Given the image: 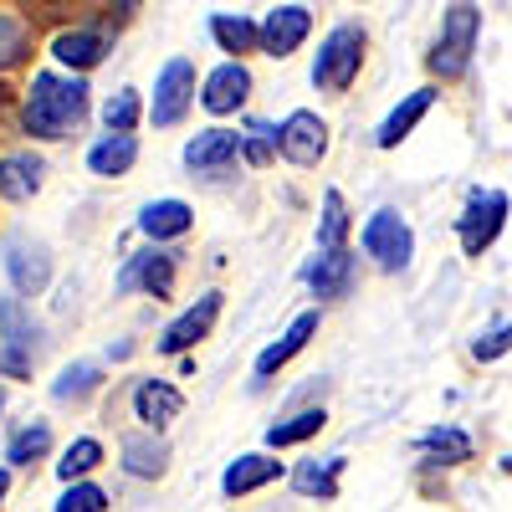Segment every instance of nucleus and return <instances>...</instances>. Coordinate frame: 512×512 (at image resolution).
I'll list each match as a JSON object with an SVG mask.
<instances>
[{"mask_svg": "<svg viewBox=\"0 0 512 512\" xmlns=\"http://www.w3.org/2000/svg\"><path fill=\"white\" fill-rule=\"evenodd\" d=\"M88 113V82L82 77H62V72H36L31 77V93L21 108L26 134L36 139H67L72 128Z\"/></svg>", "mask_w": 512, "mask_h": 512, "instance_id": "nucleus-1", "label": "nucleus"}, {"mask_svg": "<svg viewBox=\"0 0 512 512\" xmlns=\"http://www.w3.org/2000/svg\"><path fill=\"white\" fill-rule=\"evenodd\" d=\"M477 31H482V11L472 6V0H456V6L446 11V21H441V36H436L431 57H425V67H431L441 82H456L466 67H472Z\"/></svg>", "mask_w": 512, "mask_h": 512, "instance_id": "nucleus-2", "label": "nucleus"}, {"mask_svg": "<svg viewBox=\"0 0 512 512\" xmlns=\"http://www.w3.org/2000/svg\"><path fill=\"white\" fill-rule=\"evenodd\" d=\"M359 62H364V31L359 26H333L328 41L318 47L313 82H318L323 93H344L349 82L359 77Z\"/></svg>", "mask_w": 512, "mask_h": 512, "instance_id": "nucleus-3", "label": "nucleus"}, {"mask_svg": "<svg viewBox=\"0 0 512 512\" xmlns=\"http://www.w3.org/2000/svg\"><path fill=\"white\" fill-rule=\"evenodd\" d=\"M507 226V195L502 190H477L466 200L461 221H456V236H461V251L466 256H482Z\"/></svg>", "mask_w": 512, "mask_h": 512, "instance_id": "nucleus-4", "label": "nucleus"}, {"mask_svg": "<svg viewBox=\"0 0 512 512\" xmlns=\"http://www.w3.org/2000/svg\"><path fill=\"white\" fill-rule=\"evenodd\" d=\"M364 251L384 272H405L410 256H415V236L395 210H379V216H369V226H364Z\"/></svg>", "mask_w": 512, "mask_h": 512, "instance_id": "nucleus-5", "label": "nucleus"}, {"mask_svg": "<svg viewBox=\"0 0 512 512\" xmlns=\"http://www.w3.org/2000/svg\"><path fill=\"white\" fill-rule=\"evenodd\" d=\"M190 103H195V67H190L185 57L164 62V72H159V82H154V108H149V118H154L159 128H169V123L185 118Z\"/></svg>", "mask_w": 512, "mask_h": 512, "instance_id": "nucleus-6", "label": "nucleus"}, {"mask_svg": "<svg viewBox=\"0 0 512 512\" xmlns=\"http://www.w3.org/2000/svg\"><path fill=\"white\" fill-rule=\"evenodd\" d=\"M277 144H282V154L292 164H318L328 154V123L318 113H308V108H297V113H287Z\"/></svg>", "mask_w": 512, "mask_h": 512, "instance_id": "nucleus-7", "label": "nucleus"}, {"mask_svg": "<svg viewBox=\"0 0 512 512\" xmlns=\"http://www.w3.org/2000/svg\"><path fill=\"white\" fill-rule=\"evenodd\" d=\"M6 272H11V287L21 297H36L41 287L52 282V256L47 246H36V241H6Z\"/></svg>", "mask_w": 512, "mask_h": 512, "instance_id": "nucleus-8", "label": "nucleus"}, {"mask_svg": "<svg viewBox=\"0 0 512 512\" xmlns=\"http://www.w3.org/2000/svg\"><path fill=\"white\" fill-rule=\"evenodd\" d=\"M236 154H241V134H231V128H205V134L185 144V164L195 175H226Z\"/></svg>", "mask_w": 512, "mask_h": 512, "instance_id": "nucleus-9", "label": "nucleus"}, {"mask_svg": "<svg viewBox=\"0 0 512 512\" xmlns=\"http://www.w3.org/2000/svg\"><path fill=\"white\" fill-rule=\"evenodd\" d=\"M216 318H221V292H205V297H200V303H195L190 313H180L175 323L164 328L159 349H164V354H185V349H195L200 338L210 333V323H216Z\"/></svg>", "mask_w": 512, "mask_h": 512, "instance_id": "nucleus-10", "label": "nucleus"}, {"mask_svg": "<svg viewBox=\"0 0 512 512\" xmlns=\"http://www.w3.org/2000/svg\"><path fill=\"white\" fill-rule=\"evenodd\" d=\"M308 31H313L308 6H277V11L262 21V47H267V57H292L297 47H303Z\"/></svg>", "mask_w": 512, "mask_h": 512, "instance_id": "nucleus-11", "label": "nucleus"}, {"mask_svg": "<svg viewBox=\"0 0 512 512\" xmlns=\"http://www.w3.org/2000/svg\"><path fill=\"white\" fill-rule=\"evenodd\" d=\"M303 282L318 292V297H344L354 287V251L338 246V251H318L313 262L303 267Z\"/></svg>", "mask_w": 512, "mask_h": 512, "instance_id": "nucleus-12", "label": "nucleus"}, {"mask_svg": "<svg viewBox=\"0 0 512 512\" xmlns=\"http://www.w3.org/2000/svg\"><path fill=\"white\" fill-rule=\"evenodd\" d=\"M180 410H185V395L175 390V384H164V379H144L134 390V415L149 425V431H164Z\"/></svg>", "mask_w": 512, "mask_h": 512, "instance_id": "nucleus-13", "label": "nucleus"}, {"mask_svg": "<svg viewBox=\"0 0 512 512\" xmlns=\"http://www.w3.org/2000/svg\"><path fill=\"white\" fill-rule=\"evenodd\" d=\"M246 93H251V72H246L241 62H226V67H216V72L205 77L200 103H205L210 113H231V108L246 103Z\"/></svg>", "mask_w": 512, "mask_h": 512, "instance_id": "nucleus-14", "label": "nucleus"}, {"mask_svg": "<svg viewBox=\"0 0 512 512\" xmlns=\"http://www.w3.org/2000/svg\"><path fill=\"white\" fill-rule=\"evenodd\" d=\"M313 333H318V313H297V318H292V328L277 338V344L256 354V379H272V374H277L292 354H303Z\"/></svg>", "mask_w": 512, "mask_h": 512, "instance_id": "nucleus-15", "label": "nucleus"}, {"mask_svg": "<svg viewBox=\"0 0 512 512\" xmlns=\"http://www.w3.org/2000/svg\"><path fill=\"white\" fill-rule=\"evenodd\" d=\"M52 57L62 62V67H72V72H88V67H98L103 57H108V36L103 31H62L57 41H52Z\"/></svg>", "mask_w": 512, "mask_h": 512, "instance_id": "nucleus-16", "label": "nucleus"}, {"mask_svg": "<svg viewBox=\"0 0 512 512\" xmlns=\"http://www.w3.org/2000/svg\"><path fill=\"white\" fill-rule=\"evenodd\" d=\"M118 282L123 287H144L154 297H169V287H175V256L169 251H144V256H134V262L123 267Z\"/></svg>", "mask_w": 512, "mask_h": 512, "instance_id": "nucleus-17", "label": "nucleus"}, {"mask_svg": "<svg viewBox=\"0 0 512 512\" xmlns=\"http://www.w3.org/2000/svg\"><path fill=\"white\" fill-rule=\"evenodd\" d=\"M431 103H436V88H415V93H410V98H405V103L390 113V118L379 123L374 144H379V149H395L400 139H410V128H415L425 113H431Z\"/></svg>", "mask_w": 512, "mask_h": 512, "instance_id": "nucleus-18", "label": "nucleus"}, {"mask_svg": "<svg viewBox=\"0 0 512 512\" xmlns=\"http://www.w3.org/2000/svg\"><path fill=\"white\" fill-rule=\"evenodd\" d=\"M282 477V461H272V456H241V461H231L226 466V477H221V492L226 497H246V492H256V487H267V482H277Z\"/></svg>", "mask_w": 512, "mask_h": 512, "instance_id": "nucleus-19", "label": "nucleus"}, {"mask_svg": "<svg viewBox=\"0 0 512 512\" xmlns=\"http://www.w3.org/2000/svg\"><path fill=\"white\" fill-rule=\"evenodd\" d=\"M41 175H47V164L36 154H6L0 159V195L6 200H31L41 190Z\"/></svg>", "mask_w": 512, "mask_h": 512, "instance_id": "nucleus-20", "label": "nucleus"}, {"mask_svg": "<svg viewBox=\"0 0 512 512\" xmlns=\"http://www.w3.org/2000/svg\"><path fill=\"white\" fill-rule=\"evenodd\" d=\"M134 159H139V139H134V134H108L103 144L88 149V169H93V175H103V180L128 175V169H134Z\"/></svg>", "mask_w": 512, "mask_h": 512, "instance_id": "nucleus-21", "label": "nucleus"}, {"mask_svg": "<svg viewBox=\"0 0 512 512\" xmlns=\"http://www.w3.org/2000/svg\"><path fill=\"white\" fill-rule=\"evenodd\" d=\"M139 231H144L149 241H175V236H185V231H190V205H185V200H154V205H144Z\"/></svg>", "mask_w": 512, "mask_h": 512, "instance_id": "nucleus-22", "label": "nucleus"}, {"mask_svg": "<svg viewBox=\"0 0 512 512\" xmlns=\"http://www.w3.org/2000/svg\"><path fill=\"white\" fill-rule=\"evenodd\" d=\"M0 323H6V344H11V354L6 359H0V369H6V374H26L31 369V328H26V318H21V308L16 303H6V308H0Z\"/></svg>", "mask_w": 512, "mask_h": 512, "instance_id": "nucleus-23", "label": "nucleus"}, {"mask_svg": "<svg viewBox=\"0 0 512 512\" xmlns=\"http://www.w3.org/2000/svg\"><path fill=\"white\" fill-rule=\"evenodd\" d=\"M210 36H216L226 52H236V57L262 47V26H251L246 16H210Z\"/></svg>", "mask_w": 512, "mask_h": 512, "instance_id": "nucleus-24", "label": "nucleus"}, {"mask_svg": "<svg viewBox=\"0 0 512 512\" xmlns=\"http://www.w3.org/2000/svg\"><path fill=\"white\" fill-rule=\"evenodd\" d=\"M420 451L441 456V466H456V461H472V436L456 431V425H441V431H425L420 436Z\"/></svg>", "mask_w": 512, "mask_h": 512, "instance_id": "nucleus-25", "label": "nucleus"}, {"mask_svg": "<svg viewBox=\"0 0 512 512\" xmlns=\"http://www.w3.org/2000/svg\"><path fill=\"white\" fill-rule=\"evenodd\" d=\"M164 461H169V446H164V441H144V436L123 441V466H128L134 477H159Z\"/></svg>", "mask_w": 512, "mask_h": 512, "instance_id": "nucleus-26", "label": "nucleus"}, {"mask_svg": "<svg viewBox=\"0 0 512 512\" xmlns=\"http://www.w3.org/2000/svg\"><path fill=\"white\" fill-rule=\"evenodd\" d=\"M31 52V26L16 11H0V72H11Z\"/></svg>", "mask_w": 512, "mask_h": 512, "instance_id": "nucleus-27", "label": "nucleus"}, {"mask_svg": "<svg viewBox=\"0 0 512 512\" xmlns=\"http://www.w3.org/2000/svg\"><path fill=\"white\" fill-rule=\"evenodd\" d=\"M344 236H349V205H344V195H338V190H328V195H323L318 251H338V246H344Z\"/></svg>", "mask_w": 512, "mask_h": 512, "instance_id": "nucleus-28", "label": "nucleus"}, {"mask_svg": "<svg viewBox=\"0 0 512 512\" xmlns=\"http://www.w3.org/2000/svg\"><path fill=\"white\" fill-rule=\"evenodd\" d=\"M98 374H103V369H98L93 359H77V364L62 369V379L52 384V395H57V400H88V395L98 390Z\"/></svg>", "mask_w": 512, "mask_h": 512, "instance_id": "nucleus-29", "label": "nucleus"}, {"mask_svg": "<svg viewBox=\"0 0 512 512\" xmlns=\"http://www.w3.org/2000/svg\"><path fill=\"white\" fill-rule=\"evenodd\" d=\"M323 410H303V415H292V420H282V425H272L267 431V446L272 451H282V446H297V441H308V436H318L323 431Z\"/></svg>", "mask_w": 512, "mask_h": 512, "instance_id": "nucleus-30", "label": "nucleus"}, {"mask_svg": "<svg viewBox=\"0 0 512 512\" xmlns=\"http://www.w3.org/2000/svg\"><path fill=\"white\" fill-rule=\"evenodd\" d=\"M98 461H103V446H98L93 436H82V441H72V446H67V456L57 461V477H62V482L72 487L77 477H88Z\"/></svg>", "mask_w": 512, "mask_h": 512, "instance_id": "nucleus-31", "label": "nucleus"}, {"mask_svg": "<svg viewBox=\"0 0 512 512\" xmlns=\"http://www.w3.org/2000/svg\"><path fill=\"white\" fill-rule=\"evenodd\" d=\"M338 472H344V456H328L323 466H303V472H297V492L333 497V492H338Z\"/></svg>", "mask_w": 512, "mask_h": 512, "instance_id": "nucleus-32", "label": "nucleus"}, {"mask_svg": "<svg viewBox=\"0 0 512 512\" xmlns=\"http://www.w3.org/2000/svg\"><path fill=\"white\" fill-rule=\"evenodd\" d=\"M277 134H282V128H272V123H262V118H251V123H246V139H241L246 159H251V164H272V154L282 149Z\"/></svg>", "mask_w": 512, "mask_h": 512, "instance_id": "nucleus-33", "label": "nucleus"}, {"mask_svg": "<svg viewBox=\"0 0 512 512\" xmlns=\"http://www.w3.org/2000/svg\"><path fill=\"white\" fill-rule=\"evenodd\" d=\"M139 93L134 88H123V93H113L108 98V108H103V123H108V134H128V128L139 123Z\"/></svg>", "mask_w": 512, "mask_h": 512, "instance_id": "nucleus-34", "label": "nucleus"}, {"mask_svg": "<svg viewBox=\"0 0 512 512\" xmlns=\"http://www.w3.org/2000/svg\"><path fill=\"white\" fill-rule=\"evenodd\" d=\"M52 446V431L47 425H26L21 436H11V446H6V461H16V466H26V461H36L41 451Z\"/></svg>", "mask_w": 512, "mask_h": 512, "instance_id": "nucleus-35", "label": "nucleus"}, {"mask_svg": "<svg viewBox=\"0 0 512 512\" xmlns=\"http://www.w3.org/2000/svg\"><path fill=\"white\" fill-rule=\"evenodd\" d=\"M103 507H108V492L93 482H72L57 502V512H103Z\"/></svg>", "mask_w": 512, "mask_h": 512, "instance_id": "nucleus-36", "label": "nucleus"}, {"mask_svg": "<svg viewBox=\"0 0 512 512\" xmlns=\"http://www.w3.org/2000/svg\"><path fill=\"white\" fill-rule=\"evenodd\" d=\"M512 349V323H502V328H492V333H482L477 344H472V359H482V364H492V359H502Z\"/></svg>", "mask_w": 512, "mask_h": 512, "instance_id": "nucleus-37", "label": "nucleus"}, {"mask_svg": "<svg viewBox=\"0 0 512 512\" xmlns=\"http://www.w3.org/2000/svg\"><path fill=\"white\" fill-rule=\"evenodd\" d=\"M41 6H47V11H62V6H67V0H41Z\"/></svg>", "mask_w": 512, "mask_h": 512, "instance_id": "nucleus-38", "label": "nucleus"}, {"mask_svg": "<svg viewBox=\"0 0 512 512\" xmlns=\"http://www.w3.org/2000/svg\"><path fill=\"white\" fill-rule=\"evenodd\" d=\"M118 11H139V0H118Z\"/></svg>", "mask_w": 512, "mask_h": 512, "instance_id": "nucleus-39", "label": "nucleus"}, {"mask_svg": "<svg viewBox=\"0 0 512 512\" xmlns=\"http://www.w3.org/2000/svg\"><path fill=\"white\" fill-rule=\"evenodd\" d=\"M6 487H11V472H0V497H6Z\"/></svg>", "mask_w": 512, "mask_h": 512, "instance_id": "nucleus-40", "label": "nucleus"}, {"mask_svg": "<svg viewBox=\"0 0 512 512\" xmlns=\"http://www.w3.org/2000/svg\"><path fill=\"white\" fill-rule=\"evenodd\" d=\"M502 472H512V456H507V461H502Z\"/></svg>", "mask_w": 512, "mask_h": 512, "instance_id": "nucleus-41", "label": "nucleus"}, {"mask_svg": "<svg viewBox=\"0 0 512 512\" xmlns=\"http://www.w3.org/2000/svg\"><path fill=\"white\" fill-rule=\"evenodd\" d=\"M0 400H6V395H0Z\"/></svg>", "mask_w": 512, "mask_h": 512, "instance_id": "nucleus-42", "label": "nucleus"}]
</instances>
